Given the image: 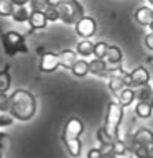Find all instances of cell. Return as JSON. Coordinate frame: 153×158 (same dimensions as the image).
<instances>
[{
    "instance_id": "6da1fadb",
    "label": "cell",
    "mask_w": 153,
    "mask_h": 158,
    "mask_svg": "<svg viewBox=\"0 0 153 158\" xmlns=\"http://www.w3.org/2000/svg\"><path fill=\"white\" fill-rule=\"evenodd\" d=\"M35 112H36V101H35L31 92L25 91V89H18L10 96V114L13 118L27 122L33 118Z\"/></svg>"
},
{
    "instance_id": "7a4b0ae2",
    "label": "cell",
    "mask_w": 153,
    "mask_h": 158,
    "mask_svg": "<svg viewBox=\"0 0 153 158\" xmlns=\"http://www.w3.org/2000/svg\"><path fill=\"white\" fill-rule=\"evenodd\" d=\"M123 117V107L118 102L112 101L107 106V115H105V123H104V130H105L112 138H118V127H120Z\"/></svg>"
},
{
    "instance_id": "3957f363",
    "label": "cell",
    "mask_w": 153,
    "mask_h": 158,
    "mask_svg": "<svg viewBox=\"0 0 153 158\" xmlns=\"http://www.w3.org/2000/svg\"><path fill=\"white\" fill-rule=\"evenodd\" d=\"M3 53L7 56H15L17 53H28V44L25 41V36L18 31H7L2 36Z\"/></svg>"
},
{
    "instance_id": "277c9868",
    "label": "cell",
    "mask_w": 153,
    "mask_h": 158,
    "mask_svg": "<svg viewBox=\"0 0 153 158\" xmlns=\"http://www.w3.org/2000/svg\"><path fill=\"white\" fill-rule=\"evenodd\" d=\"M58 13H59V20L64 23L69 25H76L77 20H81L84 15V8L82 5L77 2V0H72V2H64L58 5Z\"/></svg>"
},
{
    "instance_id": "5b68a950",
    "label": "cell",
    "mask_w": 153,
    "mask_h": 158,
    "mask_svg": "<svg viewBox=\"0 0 153 158\" xmlns=\"http://www.w3.org/2000/svg\"><path fill=\"white\" fill-rule=\"evenodd\" d=\"M96 30H97V23H96V20L91 18V17H82L81 20L76 22V33L84 40L91 38L92 35L96 33Z\"/></svg>"
},
{
    "instance_id": "8992f818",
    "label": "cell",
    "mask_w": 153,
    "mask_h": 158,
    "mask_svg": "<svg viewBox=\"0 0 153 158\" xmlns=\"http://www.w3.org/2000/svg\"><path fill=\"white\" fill-rule=\"evenodd\" d=\"M84 130V123L79 118L72 117L69 118L66 127H64V133H63V140H69V138H79V135Z\"/></svg>"
},
{
    "instance_id": "52a82bcc",
    "label": "cell",
    "mask_w": 153,
    "mask_h": 158,
    "mask_svg": "<svg viewBox=\"0 0 153 158\" xmlns=\"http://www.w3.org/2000/svg\"><path fill=\"white\" fill-rule=\"evenodd\" d=\"M128 76H130V79H132L133 89L138 87V86H143V84H148V82H150V73H148L143 66L135 68L132 73H128Z\"/></svg>"
},
{
    "instance_id": "ba28073f",
    "label": "cell",
    "mask_w": 153,
    "mask_h": 158,
    "mask_svg": "<svg viewBox=\"0 0 153 158\" xmlns=\"http://www.w3.org/2000/svg\"><path fill=\"white\" fill-rule=\"evenodd\" d=\"M59 66V56L54 53H44L41 56V63H39V69L44 73H51Z\"/></svg>"
},
{
    "instance_id": "9c48e42d",
    "label": "cell",
    "mask_w": 153,
    "mask_h": 158,
    "mask_svg": "<svg viewBox=\"0 0 153 158\" xmlns=\"http://www.w3.org/2000/svg\"><path fill=\"white\" fill-rule=\"evenodd\" d=\"M132 140L135 143H140V145H151L153 143V132H150L148 128H137L135 132L132 133Z\"/></svg>"
},
{
    "instance_id": "30bf717a",
    "label": "cell",
    "mask_w": 153,
    "mask_h": 158,
    "mask_svg": "<svg viewBox=\"0 0 153 158\" xmlns=\"http://www.w3.org/2000/svg\"><path fill=\"white\" fill-rule=\"evenodd\" d=\"M58 56H59V66H63L66 69H72L74 63L77 61V53L72 51V49H64Z\"/></svg>"
},
{
    "instance_id": "8fae6325",
    "label": "cell",
    "mask_w": 153,
    "mask_h": 158,
    "mask_svg": "<svg viewBox=\"0 0 153 158\" xmlns=\"http://www.w3.org/2000/svg\"><path fill=\"white\" fill-rule=\"evenodd\" d=\"M135 20L140 25H143V27H148V25L153 22V8H150V7H140V8H137Z\"/></svg>"
},
{
    "instance_id": "7c38bea8",
    "label": "cell",
    "mask_w": 153,
    "mask_h": 158,
    "mask_svg": "<svg viewBox=\"0 0 153 158\" xmlns=\"http://www.w3.org/2000/svg\"><path fill=\"white\" fill-rule=\"evenodd\" d=\"M117 97H118V104H120L122 107H127V106H130V104L135 101V89L133 87H123L120 92L117 94Z\"/></svg>"
},
{
    "instance_id": "4fadbf2b",
    "label": "cell",
    "mask_w": 153,
    "mask_h": 158,
    "mask_svg": "<svg viewBox=\"0 0 153 158\" xmlns=\"http://www.w3.org/2000/svg\"><path fill=\"white\" fill-rule=\"evenodd\" d=\"M28 22H30L33 30H43V28H46V25H48V20H46L43 12H31Z\"/></svg>"
},
{
    "instance_id": "5bb4252c",
    "label": "cell",
    "mask_w": 153,
    "mask_h": 158,
    "mask_svg": "<svg viewBox=\"0 0 153 158\" xmlns=\"http://www.w3.org/2000/svg\"><path fill=\"white\" fill-rule=\"evenodd\" d=\"M104 61H105L107 64H118V63L122 61V51H120V48L110 46V44H109L107 53H105V56H104Z\"/></svg>"
},
{
    "instance_id": "9a60e30c",
    "label": "cell",
    "mask_w": 153,
    "mask_h": 158,
    "mask_svg": "<svg viewBox=\"0 0 153 158\" xmlns=\"http://www.w3.org/2000/svg\"><path fill=\"white\" fill-rule=\"evenodd\" d=\"M30 13H31V12H30V8H28L27 3H25V5H18V7L15 8L12 18L17 23H25V22H28V20H30Z\"/></svg>"
},
{
    "instance_id": "2e32d148",
    "label": "cell",
    "mask_w": 153,
    "mask_h": 158,
    "mask_svg": "<svg viewBox=\"0 0 153 158\" xmlns=\"http://www.w3.org/2000/svg\"><path fill=\"white\" fill-rule=\"evenodd\" d=\"M125 74V73H123ZM123 74H114V76L109 77V89L114 94H118L125 87V81H123Z\"/></svg>"
},
{
    "instance_id": "e0dca14e",
    "label": "cell",
    "mask_w": 153,
    "mask_h": 158,
    "mask_svg": "<svg viewBox=\"0 0 153 158\" xmlns=\"http://www.w3.org/2000/svg\"><path fill=\"white\" fill-rule=\"evenodd\" d=\"M151 96H153V89H151L150 84H143V86L135 87V99H137V101L150 102Z\"/></svg>"
},
{
    "instance_id": "ac0fdd59",
    "label": "cell",
    "mask_w": 153,
    "mask_h": 158,
    "mask_svg": "<svg viewBox=\"0 0 153 158\" xmlns=\"http://www.w3.org/2000/svg\"><path fill=\"white\" fill-rule=\"evenodd\" d=\"M76 53L82 58L91 56V54H94V43L91 40H82V41H79L77 46H76Z\"/></svg>"
},
{
    "instance_id": "d6986e66",
    "label": "cell",
    "mask_w": 153,
    "mask_h": 158,
    "mask_svg": "<svg viewBox=\"0 0 153 158\" xmlns=\"http://www.w3.org/2000/svg\"><path fill=\"white\" fill-rule=\"evenodd\" d=\"M64 143H66V148H68V152H69V155H71V156L77 158L79 155H81L82 143H81L79 138H69V140H64Z\"/></svg>"
},
{
    "instance_id": "ffe728a7",
    "label": "cell",
    "mask_w": 153,
    "mask_h": 158,
    "mask_svg": "<svg viewBox=\"0 0 153 158\" xmlns=\"http://www.w3.org/2000/svg\"><path fill=\"white\" fill-rule=\"evenodd\" d=\"M153 112V107L150 102H145V101H137V106H135V114L140 118H148Z\"/></svg>"
},
{
    "instance_id": "44dd1931",
    "label": "cell",
    "mask_w": 153,
    "mask_h": 158,
    "mask_svg": "<svg viewBox=\"0 0 153 158\" xmlns=\"http://www.w3.org/2000/svg\"><path fill=\"white\" fill-rule=\"evenodd\" d=\"M107 69V63L104 59H97L94 58L91 63H89V73L91 74H96V76H102Z\"/></svg>"
},
{
    "instance_id": "7402d4cb",
    "label": "cell",
    "mask_w": 153,
    "mask_h": 158,
    "mask_svg": "<svg viewBox=\"0 0 153 158\" xmlns=\"http://www.w3.org/2000/svg\"><path fill=\"white\" fill-rule=\"evenodd\" d=\"M72 74L74 76H77V77H84L86 74L89 73V63L87 61H84V59H77L76 63H74V66H72Z\"/></svg>"
},
{
    "instance_id": "603a6c76",
    "label": "cell",
    "mask_w": 153,
    "mask_h": 158,
    "mask_svg": "<svg viewBox=\"0 0 153 158\" xmlns=\"http://www.w3.org/2000/svg\"><path fill=\"white\" fill-rule=\"evenodd\" d=\"M97 140H99V143H101V148H104V147H112L115 138H112L105 130H104V127H101L97 130Z\"/></svg>"
},
{
    "instance_id": "cb8c5ba5",
    "label": "cell",
    "mask_w": 153,
    "mask_h": 158,
    "mask_svg": "<svg viewBox=\"0 0 153 158\" xmlns=\"http://www.w3.org/2000/svg\"><path fill=\"white\" fill-rule=\"evenodd\" d=\"M15 12V3L12 0H0V17H12Z\"/></svg>"
},
{
    "instance_id": "d4e9b609",
    "label": "cell",
    "mask_w": 153,
    "mask_h": 158,
    "mask_svg": "<svg viewBox=\"0 0 153 158\" xmlns=\"http://www.w3.org/2000/svg\"><path fill=\"white\" fill-rule=\"evenodd\" d=\"M112 152L115 153V155H127L128 153V148H127V143L123 142V138L122 137H118L114 140V145H112Z\"/></svg>"
},
{
    "instance_id": "484cf974",
    "label": "cell",
    "mask_w": 153,
    "mask_h": 158,
    "mask_svg": "<svg viewBox=\"0 0 153 158\" xmlns=\"http://www.w3.org/2000/svg\"><path fill=\"white\" fill-rule=\"evenodd\" d=\"M28 8L30 12H43L46 10L49 5H48V0H28Z\"/></svg>"
},
{
    "instance_id": "4316f807",
    "label": "cell",
    "mask_w": 153,
    "mask_h": 158,
    "mask_svg": "<svg viewBox=\"0 0 153 158\" xmlns=\"http://www.w3.org/2000/svg\"><path fill=\"white\" fill-rule=\"evenodd\" d=\"M10 87V74L7 71V68L0 69V92H7Z\"/></svg>"
},
{
    "instance_id": "83f0119b",
    "label": "cell",
    "mask_w": 153,
    "mask_h": 158,
    "mask_svg": "<svg viewBox=\"0 0 153 158\" xmlns=\"http://www.w3.org/2000/svg\"><path fill=\"white\" fill-rule=\"evenodd\" d=\"M107 48H109V44L105 41L96 43L94 44V56L97 59H104V56H105V53H107Z\"/></svg>"
},
{
    "instance_id": "f1b7e54d",
    "label": "cell",
    "mask_w": 153,
    "mask_h": 158,
    "mask_svg": "<svg viewBox=\"0 0 153 158\" xmlns=\"http://www.w3.org/2000/svg\"><path fill=\"white\" fill-rule=\"evenodd\" d=\"M44 17H46V20L48 22H58L59 20V13H58V8L56 7H49L44 10Z\"/></svg>"
},
{
    "instance_id": "f546056e",
    "label": "cell",
    "mask_w": 153,
    "mask_h": 158,
    "mask_svg": "<svg viewBox=\"0 0 153 158\" xmlns=\"http://www.w3.org/2000/svg\"><path fill=\"white\" fill-rule=\"evenodd\" d=\"M10 110V97L5 92H0V112Z\"/></svg>"
},
{
    "instance_id": "4dcf8cb0",
    "label": "cell",
    "mask_w": 153,
    "mask_h": 158,
    "mask_svg": "<svg viewBox=\"0 0 153 158\" xmlns=\"http://www.w3.org/2000/svg\"><path fill=\"white\" fill-rule=\"evenodd\" d=\"M101 156H102L101 148H91L87 153V158H101Z\"/></svg>"
},
{
    "instance_id": "1f68e13d",
    "label": "cell",
    "mask_w": 153,
    "mask_h": 158,
    "mask_svg": "<svg viewBox=\"0 0 153 158\" xmlns=\"http://www.w3.org/2000/svg\"><path fill=\"white\" fill-rule=\"evenodd\" d=\"M12 122H13V117H7V115L0 117V127H8L12 125Z\"/></svg>"
},
{
    "instance_id": "d6a6232c",
    "label": "cell",
    "mask_w": 153,
    "mask_h": 158,
    "mask_svg": "<svg viewBox=\"0 0 153 158\" xmlns=\"http://www.w3.org/2000/svg\"><path fill=\"white\" fill-rule=\"evenodd\" d=\"M145 46L150 49V51H153V33L151 31L145 36Z\"/></svg>"
},
{
    "instance_id": "836d02e7",
    "label": "cell",
    "mask_w": 153,
    "mask_h": 158,
    "mask_svg": "<svg viewBox=\"0 0 153 158\" xmlns=\"http://www.w3.org/2000/svg\"><path fill=\"white\" fill-rule=\"evenodd\" d=\"M8 142H10V138L5 135V133H0V153H2V150L8 145Z\"/></svg>"
},
{
    "instance_id": "e575fe53",
    "label": "cell",
    "mask_w": 153,
    "mask_h": 158,
    "mask_svg": "<svg viewBox=\"0 0 153 158\" xmlns=\"http://www.w3.org/2000/svg\"><path fill=\"white\" fill-rule=\"evenodd\" d=\"M64 2H72V0H48V5H51V7H58L59 3H64Z\"/></svg>"
},
{
    "instance_id": "d590c367",
    "label": "cell",
    "mask_w": 153,
    "mask_h": 158,
    "mask_svg": "<svg viewBox=\"0 0 153 158\" xmlns=\"http://www.w3.org/2000/svg\"><path fill=\"white\" fill-rule=\"evenodd\" d=\"M101 158H117V155H115V153H102V156Z\"/></svg>"
},
{
    "instance_id": "8d00e7d4",
    "label": "cell",
    "mask_w": 153,
    "mask_h": 158,
    "mask_svg": "<svg viewBox=\"0 0 153 158\" xmlns=\"http://www.w3.org/2000/svg\"><path fill=\"white\" fill-rule=\"evenodd\" d=\"M12 2H13L15 5H25V3L28 2V0H12Z\"/></svg>"
},
{
    "instance_id": "74e56055",
    "label": "cell",
    "mask_w": 153,
    "mask_h": 158,
    "mask_svg": "<svg viewBox=\"0 0 153 158\" xmlns=\"http://www.w3.org/2000/svg\"><path fill=\"white\" fill-rule=\"evenodd\" d=\"M148 152H150V156L153 158V143H151V145H148Z\"/></svg>"
},
{
    "instance_id": "f35d334b",
    "label": "cell",
    "mask_w": 153,
    "mask_h": 158,
    "mask_svg": "<svg viewBox=\"0 0 153 158\" xmlns=\"http://www.w3.org/2000/svg\"><path fill=\"white\" fill-rule=\"evenodd\" d=\"M148 28H150V31H151V33H153V22H151V23H150V25H148Z\"/></svg>"
},
{
    "instance_id": "ab89813d",
    "label": "cell",
    "mask_w": 153,
    "mask_h": 158,
    "mask_svg": "<svg viewBox=\"0 0 153 158\" xmlns=\"http://www.w3.org/2000/svg\"><path fill=\"white\" fill-rule=\"evenodd\" d=\"M150 104H151V107H153V96H151V99H150Z\"/></svg>"
},
{
    "instance_id": "60d3db41",
    "label": "cell",
    "mask_w": 153,
    "mask_h": 158,
    "mask_svg": "<svg viewBox=\"0 0 153 158\" xmlns=\"http://www.w3.org/2000/svg\"><path fill=\"white\" fill-rule=\"evenodd\" d=\"M148 3H150V5H151V7H153V0H148Z\"/></svg>"
},
{
    "instance_id": "b9f144b4",
    "label": "cell",
    "mask_w": 153,
    "mask_h": 158,
    "mask_svg": "<svg viewBox=\"0 0 153 158\" xmlns=\"http://www.w3.org/2000/svg\"><path fill=\"white\" fill-rule=\"evenodd\" d=\"M0 158H2V153H0Z\"/></svg>"
}]
</instances>
